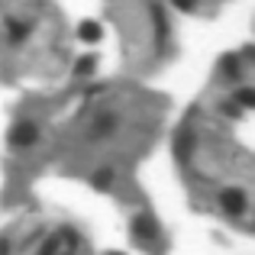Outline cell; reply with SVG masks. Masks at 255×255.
<instances>
[{
    "label": "cell",
    "mask_w": 255,
    "mask_h": 255,
    "mask_svg": "<svg viewBox=\"0 0 255 255\" xmlns=\"http://www.w3.org/2000/svg\"><path fill=\"white\" fill-rule=\"evenodd\" d=\"M94 65H97V58H94V55H84L81 62L75 65V71H78V75H91V71H94Z\"/></svg>",
    "instance_id": "obj_6"
},
{
    "label": "cell",
    "mask_w": 255,
    "mask_h": 255,
    "mask_svg": "<svg viewBox=\"0 0 255 255\" xmlns=\"http://www.w3.org/2000/svg\"><path fill=\"white\" fill-rule=\"evenodd\" d=\"M10 32H13V39H23V36H26V29H23L19 23H10Z\"/></svg>",
    "instance_id": "obj_7"
},
{
    "label": "cell",
    "mask_w": 255,
    "mask_h": 255,
    "mask_svg": "<svg viewBox=\"0 0 255 255\" xmlns=\"http://www.w3.org/2000/svg\"><path fill=\"white\" fill-rule=\"evenodd\" d=\"M78 36H81L84 42H97V39H104V29H100V23H94V19H84V23L78 26Z\"/></svg>",
    "instance_id": "obj_4"
},
{
    "label": "cell",
    "mask_w": 255,
    "mask_h": 255,
    "mask_svg": "<svg viewBox=\"0 0 255 255\" xmlns=\"http://www.w3.org/2000/svg\"><path fill=\"white\" fill-rule=\"evenodd\" d=\"M104 255H123V252H104Z\"/></svg>",
    "instance_id": "obj_10"
},
{
    "label": "cell",
    "mask_w": 255,
    "mask_h": 255,
    "mask_svg": "<svg viewBox=\"0 0 255 255\" xmlns=\"http://www.w3.org/2000/svg\"><path fill=\"white\" fill-rule=\"evenodd\" d=\"M220 200H223V207L230 213H243V207H246V194L243 191H223Z\"/></svg>",
    "instance_id": "obj_3"
},
{
    "label": "cell",
    "mask_w": 255,
    "mask_h": 255,
    "mask_svg": "<svg viewBox=\"0 0 255 255\" xmlns=\"http://www.w3.org/2000/svg\"><path fill=\"white\" fill-rule=\"evenodd\" d=\"M10 142L16 145V149L32 145V142H36V126H32V123H16V126H13V132H10Z\"/></svg>",
    "instance_id": "obj_1"
},
{
    "label": "cell",
    "mask_w": 255,
    "mask_h": 255,
    "mask_svg": "<svg viewBox=\"0 0 255 255\" xmlns=\"http://www.w3.org/2000/svg\"><path fill=\"white\" fill-rule=\"evenodd\" d=\"M174 6H181V10H194V0H174Z\"/></svg>",
    "instance_id": "obj_8"
},
{
    "label": "cell",
    "mask_w": 255,
    "mask_h": 255,
    "mask_svg": "<svg viewBox=\"0 0 255 255\" xmlns=\"http://www.w3.org/2000/svg\"><path fill=\"white\" fill-rule=\"evenodd\" d=\"M110 184H113V171L110 168H100L94 174V187H110Z\"/></svg>",
    "instance_id": "obj_5"
},
{
    "label": "cell",
    "mask_w": 255,
    "mask_h": 255,
    "mask_svg": "<svg viewBox=\"0 0 255 255\" xmlns=\"http://www.w3.org/2000/svg\"><path fill=\"white\" fill-rule=\"evenodd\" d=\"M132 233H136L142 243L155 239V220H152V217H136V220H132Z\"/></svg>",
    "instance_id": "obj_2"
},
{
    "label": "cell",
    "mask_w": 255,
    "mask_h": 255,
    "mask_svg": "<svg viewBox=\"0 0 255 255\" xmlns=\"http://www.w3.org/2000/svg\"><path fill=\"white\" fill-rule=\"evenodd\" d=\"M42 255H55V243H52V239H49V243L42 246Z\"/></svg>",
    "instance_id": "obj_9"
}]
</instances>
